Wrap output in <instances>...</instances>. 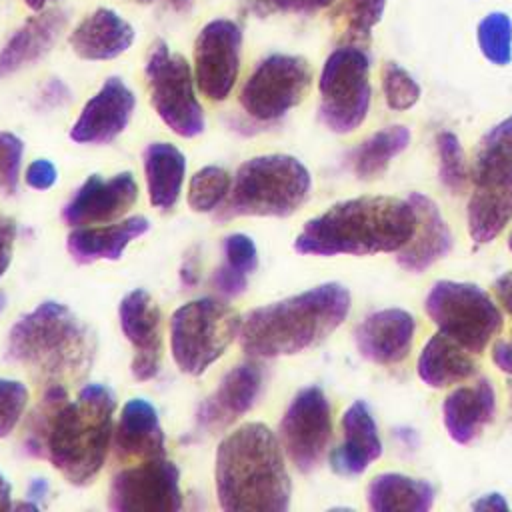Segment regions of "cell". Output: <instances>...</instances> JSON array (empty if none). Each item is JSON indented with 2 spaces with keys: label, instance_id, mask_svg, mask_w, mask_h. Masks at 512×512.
<instances>
[{
  "label": "cell",
  "instance_id": "4dcf8cb0",
  "mask_svg": "<svg viewBox=\"0 0 512 512\" xmlns=\"http://www.w3.org/2000/svg\"><path fill=\"white\" fill-rule=\"evenodd\" d=\"M512 220V186H476L468 202V230L476 244L492 242Z\"/></svg>",
  "mask_w": 512,
  "mask_h": 512
},
{
  "label": "cell",
  "instance_id": "7bdbcfd3",
  "mask_svg": "<svg viewBox=\"0 0 512 512\" xmlns=\"http://www.w3.org/2000/svg\"><path fill=\"white\" fill-rule=\"evenodd\" d=\"M212 286L218 294L226 298H236L248 288V276L232 270L228 264H220L212 274Z\"/></svg>",
  "mask_w": 512,
  "mask_h": 512
},
{
  "label": "cell",
  "instance_id": "816d5d0a",
  "mask_svg": "<svg viewBox=\"0 0 512 512\" xmlns=\"http://www.w3.org/2000/svg\"><path fill=\"white\" fill-rule=\"evenodd\" d=\"M48 490H50V486H48L46 478H32V482L28 484V490H26V500L40 504V500H44L48 496Z\"/></svg>",
  "mask_w": 512,
  "mask_h": 512
},
{
  "label": "cell",
  "instance_id": "2e32d148",
  "mask_svg": "<svg viewBox=\"0 0 512 512\" xmlns=\"http://www.w3.org/2000/svg\"><path fill=\"white\" fill-rule=\"evenodd\" d=\"M138 200V184L132 172H120L104 180L98 174L88 176L62 210L68 226L102 224L126 214Z\"/></svg>",
  "mask_w": 512,
  "mask_h": 512
},
{
  "label": "cell",
  "instance_id": "ac0fdd59",
  "mask_svg": "<svg viewBox=\"0 0 512 512\" xmlns=\"http://www.w3.org/2000/svg\"><path fill=\"white\" fill-rule=\"evenodd\" d=\"M136 98L118 76L104 80L100 90L84 104L70 138L78 144H108L128 126Z\"/></svg>",
  "mask_w": 512,
  "mask_h": 512
},
{
  "label": "cell",
  "instance_id": "f1b7e54d",
  "mask_svg": "<svg viewBox=\"0 0 512 512\" xmlns=\"http://www.w3.org/2000/svg\"><path fill=\"white\" fill-rule=\"evenodd\" d=\"M366 502L374 512H426L434 504V488L420 478L384 472L370 480Z\"/></svg>",
  "mask_w": 512,
  "mask_h": 512
},
{
  "label": "cell",
  "instance_id": "6f0895ef",
  "mask_svg": "<svg viewBox=\"0 0 512 512\" xmlns=\"http://www.w3.org/2000/svg\"><path fill=\"white\" fill-rule=\"evenodd\" d=\"M508 248H510V252H512V234H510V238H508Z\"/></svg>",
  "mask_w": 512,
  "mask_h": 512
},
{
  "label": "cell",
  "instance_id": "8fae6325",
  "mask_svg": "<svg viewBox=\"0 0 512 512\" xmlns=\"http://www.w3.org/2000/svg\"><path fill=\"white\" fill-rule=\"evenodd\" d=\"M312 84L308 60L294 54H270L258 62L240 90V106L258 122L280 120L298 106Z\"/></svg>",
  "mask_w": 512,
  "mask_h": 512
},
{
  "label": "cell",
  "instance_id": "8992f818",
  "mask_svg": "<svg viewBox=\"0 0 512 512\" xmlns=\"http://www.w3.org/2000/svg\"><path fill=\"white\" fill-rule=\"evenodd\" d=\"M308 168L288 154H264L242 162L234 174L228 198L218 208V220L238 216L294 214L310 196Z\"/></svg>",
  "mask_w": 512,
  "mask_h": 512
},
{
  "label": "cell",
  "instance_id": "d4e9b609",
  "mask_svg": "<svg viewBox=\"0 0 512 512\" xmlns=\"http://www.w3.org/2000/svg\"><path fill=\"white\" fill-rule=\"evenodd\" d=\"M148 230L150 222L144 216H130L108 226H78L68 234L66 250L80 264L120 260L126 246Z\"/></svg>",
  "mask_w": 512,
  "mask_h": 512
},
{
  "label": "cell",
  "instance_id": "f907efd6",
  "mask_svg": "<svg viewBox=\"0 0 512 512\" xmlns=\"http://www.w3.org/2000/svg\"><path fill=\"white\" fill-rule=\"evenodd\" d=\"M472 508L474 510H508V502L504 500L502 494L490 492V494H484L478 500H474Z\"/></svg>",
  "mask_w": 512,
  "mask_h": 512
},
{
  "label": "cell",
  "instance_id": "e0dca14e",
  "mask_svg": "<svg viewBox=\"0 0 512 512\" xmlns=\"http://www.w3.org/2000/svg\"><path fill=\"white\" fill-rule=\"evenodd\" d=\"M264 386V370L256 360H246L228 370L218 388L198 406L196 424L204 432H220L256 404Z\"/></svg>",
  "mask_w": 512,
  "mask_h": 512
},
{
  "label": "cell",
  "instance_id": "7a4b0ae2",
  "mask_svg": "<svg viewBox=\"0 0 512 512\" xmlns=\"http://www.w3.org/2000/svg\"><path fill=\"white\" fill-rule=\"evenodd\" d=\"M416 214L408 200L358 196L310 218L294 240V250L312 256H368L400 250L414 232Z\"/></svg>",
  "mask_w": 512,
  "mask_h": 512
},
{
  "label": "cell",
  "instance_id": "11a10c76",
  "mask_svg": "<svg viewBox=\"0 0 512 512\" xmlns=\"http://www.w3.org/2000/svg\"><path fill=\"white\" fill-rule=\"evenodd\" d=\"M24 2H26L32 10H36V12H38V10H42L48 2H54V0H24Z\"/></svg>",
  "mask_w": 512,
  "mask_h": 512
},
{
  "label": "cell",
  "instance_id": "484cf974",
  "mask_svg": "<svg viewBox=\"0 0 512 512\" xmlns=\"http://www.w3.org/2000/svg\"><path fill=\"white\" fill-rule=\"evenodd\" d=\"M132 42V26L110 8L94 10L70 34V46L82 60H112Z\"/></svg>",
  "mask_w": 512,
  "mask_h": 512
},
{
  "label": "cell",
  "instance_id": "9a60e30c",
  "mask_svg": "<svg viewBox=\"0 0 512 512\" xmlns=\"http://www.w3.org/2000/svg\"><path fill=\"white\" fill-rule=\"evenodd\" d=\"M118 316L122 332L134 350L132 376L138 382L156 378L162 360V316L158 304L146 290L136 288L120 300Z\"/></svg>",
  "mask_w": 512,
  "mask_h": 512
},
{
  "label": "cell",
  "instance_id": "ba28073f",
  "mask_svg": "<svg viewBox=\"0 0 512 512\" xmlns=\"http://www.w3.org/2000/svg\"><path fill=\"white\" fill-rule=\"evenodd\" d=\"M424 310L442 334L474 354L482 352L504 324L490 294L472 282H434L426 294Z\"/></svg>",
  "mask_w": 512,
  "mask_h": 512
},
{
  "label": "cell",
  "instance_id": "ee69618b",
  "mask_svg": "<svg viewBox=\"0 0 512 512\" xmlns=\"http://www.w3.org/2000/svg\"><path fill=\"white\" fill-rule=\"evenodd\" d=\"M24 180L34 190H48L56 184L58 172H56V166L50 160L38 158V160H32L28 164V168L24 172Z\"/></svg>",
  "mask_w": 512,
  "mask_h": 512
},
{
  "label": "cell",
  "instance_id": "d6a6232c",
  "mask_svg": "<svg viewBox=\"0 0 512 512\" xmlns=\"http://www.w3.org/2000/svg\"><path fill=\"white\" fill-rule=\"evenodd\" d=\"M386 0H340L332 12L342 44L362 46L370 42L374 26L382 20Z\"/></svg>",
  "mask_w": 512,
  "mask_h": 512
},
{
  "label": "cell",
  "instance_id": "7dc6e473",
  "mask_svg": "<svg viewBox=\"0 0 512 512\" xmlns=\"http://www.w3.org/2000/svg\"><path fill=\"white\" fill-rule=\"evenodd\" d=\"M494 292L508 314H512V270L500 274L494 280Z\"/></svg>",
  "mask_w": 512,
  "mask_h": 512
},
{
  "label": "cell",
  "instance_id": "4316f807",
  "mask_svg": "<svg viewBox=\"0 0 512 512\" xmlns=\"http://www.w3.org/2000/svg\"><path fill=\"white\" fill-rule=\"evenodd\" d=\"M186 176V156L168 142H152L144 150V178L154 208L176 206Z\"/></svg>",
  "mask_w": 512,
  "mask_h": 512
},
{
  "label": "cell",
  "instance_id": "681fc988",
  "mask_svg": "<svg viewBox=\"0 0 512 512\" xmlns=\"http://www.w3.org/2000/svg\"><path fill=\"white\" fill-rule=\"evenodd\" d=\"M200 280V262H198V256L194 252H190L184 262H182V268H180V282L188 288L196 286Z\"/></svg>",
  "mask_w": 512,
  "mask_h": 512
},
{
  "label": "cell",
  "instance_id": "4fadbf2b",
  "mask_svg": "<svg viewBox=\"0 0 512 512\" xmlns=\"http://www.w3.org/2000/svg\"><path fill=\"white\" fill-rule=\"evenodd\" d=\"M108 506L116 512H178L182 508L178 466L158 456L120 470L110 482Z\"/></svg>",
  "mask_w": 512,
  "mask_h": 512
},
{
  "label": "cell",
  "instance_id": "ffe728a7",
  "mask_svg": "<svg viewBox=\"0 0 512 512\" xmlns=\"http://www.w3.org/2000/svg\"><path fill=\"white\" fill-rule=\"evenodd\" d=\"M408 202L414 208L416 224L412 238L396 250V262L404 270L420 274L452 250L454 238L434 200L422 192H412Z\"/></svg>",
  "mask_w": 512,
  "mask_h": 512
},
{
  "label": "cell",
  "instance_id": "7402d4cb",
  "mask_svg": "<svg viewBox=\"0 0 512 512\" xmlns=\"http://www.w3.org/2000/svg\"><path fill=\"white\" fill-rule=\"evenodd\" d=\"M114 438V456L122 464L164 456V430L156 408L144 398H130L120 412Z\"/></svg>",
  "mask_w": 512,
  "mask_h": 512
},
{
  "label": "cell",
  "instance_id": "603a6c76",
  "mask_svg": "<svg viewBox=\"0 0 512 512\" xmlns=\"http://www.w3.org/2000/svg\"><path fill=\"white\" fill-rule=\"evenodd\" d=\"M496 392L488 378L452 390L442 402V422L448 436L458 444H470L492 422Z\"/></svg>",
  "mask_w": 512,
  "mask_h": 512
},
{
  "label": "cell",
  "instance_id": "44dd1931",
  "mask_svg": "<svg viewBox=\"0 0 512 512\" xmlns=\"http://www.w3.org/2000/svg\"><path fill=\"white\" fill-rule=\"evenodd\" d=\"M382 454L374 416L364 400L352 402L342 416V442L330 452V468L340 476H358Z\"/></svg>",
  "mask_w": 512,
  "mask_h": 512
},
{
  "label": "cell",
  "instance_id": "83f0119b",
  "mask_svg": "<svg viewBox=\"0 0 512 512\" xmlns=\"http://www.w3.org/2000/svg\"><path fill=\"white\" fill-rule=\"evenodd\" d=\"M476 362L464 346L438 332L424 344L418 358V376L430 388H446L470 378Z\"/></svg>",
  "mask_w": 512,
  "mask_h": 512
},
{
  "label": "cell",
  "instance_id": "e575fe53",
  "mask_svg": "<svg viewBox=\"0 0 512 512\" xmlns=\"http://www.w3.org/2000/svg\"><path fill=\"white\" fill-rule=\"evenodd\" d=\"M476 40L484 58L496 66L512 60V20L504 12L486 14L476 26Z\"/></svg>",
  "mask_w": 512,
  "mask_h": 512
},
{
  "label": "cell",
  "instance_id": "8d00e7d4",
  "mask_svg": "<svg viewBox=\"0 0 512 512\" xmlns=\"http://www.w3.org/2000/svg\"><path fill=\"white\" fill-rule=\"evenodd\" d=\"M436 150H438V174L444 188L454 194H460L468 180V170L464 162V150L454 132H440L436 136Z\"/></svg>",
  "mask_w": 512,
  "mask_h": 512
},
{
  "label": "cell",
  "instance_id": "ab89813d",
  "mask_svg": "<svg viewBox=\"0 0 512 512\" xmlns=\"http://www.w3.org/2000/svg\"><path fill=\"white\" fill-rule=\"evenodd\" d=\"M24 156V142L12 134L0 130V190L14 194L20 180V166Z\"/></svg>",
  "mask_w": 512,
  "mask_h": 512
},
{
  "label": "cell",
  "instance_id": "60d3db41",
  "mask_svg": "<svg viewBox=\"0 0 512 512\" xmlns=\"http://www.w3.org/2000/svg\"><path fill=\"white\" fill-rule=\"evenodd\" d=\"M224 264L232 270L250 276L258 268V250L250 236L246 234H228L224 238Z\"/></svg>",
  "mask_w": 512,
  "mask_h": 512
},
{
  "label": "cell",
  "instance_id": "30bf717a",
  "mask_svg": "<svg viewBox=\"0 0 512 512\" xmlns=\"http://www.w3.org/2000/svg\"><path fill=\"white\" fill-rule=\"evenodd\" d=\"M150 102L160 120L178 136L194 138L204 132V110L194 92V76L184 56L156 40L146 60Z\"/></svg>",
  "mask_w": 512,
  "mask_h": 512
},
{
  "label": "cell",
  "instance_id": "c3c4849f",
  "mask_svg": "<svg viewBox=\"0 0 512 512\" xmlns=\"http://www.w3.org/2000/svg\"><path fill=\"white\" fill-rule=\"evenodd\" d=\"M492 360L504 374L512 376V340L496 342L492 348Z\"/></svg>",
  "mask_w": 512,
  "mask_h": 512
},
{
  "label": "cell",
  "instance_id": "3957f363",
  "mask_svg": "<svg viewBox=\"0 0 512 512\" xmlns=\"http://www.w3.org/2000/svg\"><path fill=\"white\" fill-rule=\"evenodd\" d=\"M350 292L324 282L300 294L250 310L240 326V346L250 358L304 352L328 338L350 312Z\"/></svg>",
  "mask_w": 512,
  "mask_h": 512
},
{
  "label": "cell",
  "instance_id": "6da1fadb",
  "mask_svg": "<svg viewBox=\"0 0 512 512\" xmlns=\"http://www.w3.org/2000/svg\"><path fill=\"white\" fill-rule=\"evenodd\" d=\"M214 482L226 512H286L292 482L274 432L246 422L226 434L216 450Z\"/></svg>",
  "mask_w": 512,
  "mask_h": 512
},
{
  "label": "cell",
  "instance_id": "db71d44e",
  "mask_svg": "<svg viewBox=\"0 0 512 512\" xmlns=\"http://www.w3.org/2000/svg\"><path fill=\"white\" fill-rule=\"evenodd\" d=\"M192 2H194V0H166V4H168L170 8H174L176 12L188 10V8L192 6Z\"/></svg>",
  "mask_w": 512,
  "mask_h": 512
},
{
  "label": "cell",
  "instance_id": "5b68a950",
  "mask_svg": "<svg viewBox=\"0 0 512 512\" xmlns=\"http://www.w3.org/2000/svg\"><path fill=\"white\" fill-rule=\"evenodd\" d=\"M116 398L104 384H84L54 412L44 438V458L74 486H86L100 474L110 440Z\"/></svg>",
  "mask_w": 512,
  "mask_h": 512
},
{
  "label": "cell",
  "instance_id": "cb8c5ba5",
  "mask_svg": "<svg viewBox=\"0 0 512 512\" xmlns=\"http://www.w3.org/2000/svg\"><path fill=\"white\" fill-rule=\"evenodd\" d=\"M68 24V14L62 8L38 10L30 16L0 50V74H12L44 58L58 42Z\"/></svg>",
  "mask_w": 512,
  "mask_h": 512
},
{
  "label": "cell",
  "instance_id": "836d02e7",
  "mask_svg": "<svg viewBox=\"0 0 512 512\" xmlns=\"http://www.w3.org/2000/svg\"><path fill=\"white\" fill-rule=\"evenodd\" d=\"M232 186L230 174L220 166H204L190 178L188 206L194 212H212L224 204Z\"/></svg>",
  "mask_w": 512,
  "mask_h": 512
},
{
  "label": "cell",
  "instance_id": "f546056e",
  "mask_svg": "<svg viewBox=\"0 0 512 512\" xmlns=\"http://www.w3.org/2000/svg\"><path fill=\"white\" fill-rule=\"evenodd\" d=\"M470 176L474 186H512V114L482 136Z\"/></svg>",
  "mask_w": 512,
  "mask_h": 512
},
{
  "label": "cell",
  "instance_id": "1f68e13d",
  "mask_svg": "<svg viewBox=\"0 0 512 512\" xmlns=\"http://www.w3.org/2000/svg\"><path fill=\"white\" fill-rule=\"evenodd\" d=\"M410 144V130L402 124L386 126L366 138L350 154L352 170L360 180H372L380 176L394 156L404 152Z\"/></svg>",
  "mask_w": 512,
  "mask_h": 512
},
{
  "label": "cell",
  "instance_id": "5bb4252c",
  "mask_svg": "<svg viewBox=\"0 0 512 512\" xmlns=\"http://www.w3.org/2000/svg\"><path fill=\"white\" fill-rule=\"evenodd\" d=\"M242 30L236 22L218 18L208 22L194 44V80L200 92L222 102L232 92L240 70Z\"/></svg>",
  "mask_w": 512,
  "mask_h": 512
},
{
  "label": "cell",
  "instance_id": "bcb514c9",
  "mask_svg": "<svg viewBox=\"0 0 512 512\" xmlns=\"http://www.w3.org/2000/svg\"><path fill=\"white\" fill-rule=\"evenodd\" d=\"M68 98H70L68 86H66L62 80L52 78V80L44 86L42 96H40V102H42V104H46L48 108H54V106L64 104Z\"/></svg>",
  "mask_w": 512,
  "mask_h": 512
},
{
  "label": "cell",
  "instance_id": "f35d334b",
  "mask_svg": "<svg viewBox=\"0 0 512 512\" xmlns=\"http://www.w3.org/2000/svg\"><path fill=\"white\" fill-rule=\"evenodd\" d=\"M28 404V388L20 380L0 378V438L8 436L20 422Z\"/></svg>",
  "mask_w": 512,
  "mask_h": 512
},
{
  "label": "cell",
  "instance_id": "d6986e66",
  "mask_svg": "<svg viewBox=\"0 0 512 512\" xmlns=\"http://www.w3.org/2000/svg\"><path fill=\"white\" fill-rule=\"evenodd\" d=\"M416 320L402 308H384L368 314L354 330V342L362 358L374 364H398L410 348Z\"/></svg>",
  "mask_w": 512,
  "mask_h": 512
},
{
  "label": "cell",
  "instance_id": "d590c367",
  "mask_svg": "<svg viewBox=\"0 0 512 512\" xmlns=\"http://www.w3.org/2000/svg\"><path fill=\"white\" fill-rule=\"evenodd\" d=\"M68 398L64 384H50L44 390L42 400L32 410L28 422H26V434H24V450L26 454L34 458H44V438L48 432V426L52 422V416L56 408Z\"/></svg>",
  "mask_w": 512,
  "mask_h": 512
},
{
  "label": "cell",
  "instance_id": "9c48e42d",
  "mask_svg": "<svg viewBox=\"0 0 512 512\" xmlns=\"http://www.w3.org/2000/svg\"><path fill=\"white\" fill-rule=\"evenodd\" d=\"M320 120L336 134L354 132L372 100L370 58L362 46L342 44L326 58L320 80Z\"/></svg>",
  "mask_w": 512,
  "mask_h": 512
},
{
  "label": "cell",
  "instance_id": "f5cc1de1",
  "mask_svg": "<svg viewBox=\"0 0 512 512\" xmlns=\"http://www.w3.org/2000/svg\"><path fill=\"white\" fill-rule=\"evenodd\" d=\"M10 508H12V486L0 474V510H10Z\"/></svg>",
  "mask_w": 512,
  "mask_h": 512
},
{
  "label": "cell",
  "instance_id": "7c38bea8",
  "mask_svg": "<svg viewBox=\"0 0 512 512\" xmlns=\"http://www.w3.org/2000/svg\"><path fill=\"white\" fill-rule=\"evenodd\" d=\"M332 436V410L320 386L302 388L280 420V444L302 474L312 472L326 454Z\"/></svg>",
  "mask_w": 512,
  "mask_h": 512
},
{
  "label": "cell",
  "instance_id": "9f6ffc18",
  "mask_svg": "<svg viewBox=\"0 0 512 512\" xmlns=\"http://www.w3.org/2000/svg\"><path fill=\"white\" fill-rule=\"evenodd\" d=\"M4 306H6V294L0 292V312L4 310Z\"/></svg>",
  "mask_w": 512,
  "mask_h": 512
},
{
  "label": "cell",
  "instance_id": "b9f144b4",
  "mask_svg": "<svg viewBox=\"0 0 512 512\" xmlns=\"http://www.w3.org/2000/svg\"><path fill=\"white\" fill-rule=\"evenodd\" d=\"M336 0H250V10L258 16L270 12H288V14H314L322 8H328Z\"/></svg>",
  "mask_w": 512,
  "mask_h": 512
},
{
  "label": "cell",
  "instance_id": "277c9868",
  "mask_svg": "<svg viewBox=\"0 0 512 512\" xmlns=\"http://www.w3.org/2000/svg\"><path fill=\"white\" fill-rule=\"evenodd\" d=\"M96 354L92 330L62 302L44 300L16 320L6 356L50 384L84 378Z\"/></svg>",
  "mask_w": 512,
  "mask_h": 512
},
{
  "label": "cell",
  "instance_id": "52a82bcc",
  "mask_svg": "<svg viewBox=\"0 0 512 512\" xmlns=\"http://www.w3.org/2000/svg\"><path fill=\"white\" fill-rule=\"evenodd\" d=\"M242 318L224 300L202 296L174 310L170 318V350L176 366L200 376L240 334Z\"/></svg>",
  "mask_w": 512,
  "mask_h": 512
},
{
  "label": "cell",
  "instance_id": "74e56055",
  "mask_svg": "<svg viewBox=\"0 0 512 512\" xmlns=\"http://www.w3.org/2000/svg\"><path fill=\"white\" fill-rule=\"evenodd\" d=\"M382 90L388 108L392 110H408L420 100V84L414 76L400 64L388 62L382 68Z\"/></svg>",
  "mask_w": 512,
  "mask_h": 512
},
{
  "label": "cell",
  "instance_id": "680465c9",
  "mask_svg": "<svg viewBox=\"0 0 512 512\" xmlns=\"http://www.w3.org/2000/svg\"><path fill=\"white\" fill-rule=\"evenodd\" d=\"M136 2H142V4H146V2H152V0H136Z\"/></svg>",
  "mask_w": 512,
  "mask_h": 512
},
{
  "label": "cell",
  "instance_id": "f6af8a7d",
  "mask_svg": "<svg viewBox=\"0 0 512 512\" xmlns=\"http://www.w3.org/2000/svg\"><path fill=\"white\" fill-rule=\"evenodd\" d=\"M14 242H16V220L0 214V278L10 266Z\"/></svg>",
  "mask_w": 512,
  "mask_h": 512
}]
</instances>
